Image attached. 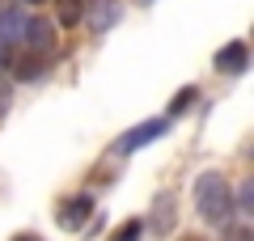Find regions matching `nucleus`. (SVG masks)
<instances>
[{"label": "nucleus", "instance_id": "obj_14", "mask_svg": "<svg viewBox=\"0 0 254 241\" xmlns=\"http://www.w3.org/2000/svg\"><path fill=\"white\" fill-rule=\"evenodd\" d=\"M225 241H254V229L250 224H233V229L225 233Z\"/></svg>", "mask_w": 254, "mask_h": 241}, {"label": "nucleus", "instance_id": "obj_12", "mask_svg": "<svg viewBox=\"0 0 254 241\" xmlns=\"http://www.w3.org/2000/svg\"><path fill=\"white\" fill-rule=\"evenodd\" d=\"M190 102H195V89H178V93H174V102H170V110H165V119L178 115V110H187Z\"/></svg>", "mask_w": 254, "mask_h": 241}, {"label": "nucleus", "instance_id": "obj_18", "mask_svg": "<svg viewBox=\"0 0 254 241\" xmlns=\"http://www.w3.org/2000/svg\"><path fill=\"white\" fill-rule=\"evenodd\" d=\"M182 241H203V237H182Z\"/></svg>", "mask_w": 254, "mask_h": 241}, {"label": "nucleus", "instance_id": "obj_4", "mask_svg": "<svg viewBox=\"0 0 254 241\" xmlns=\"http://www.w3.org/2000/svg\"><path fill=\"white\" fill-rule=\"evenodd\" d=\"M85 21H89V30L106 34L119 21V0H89V4H85Z\"/></svg>", "mask_w": 254, "mask_h": 241}, {"label": "nucleus", "instance_id": "obj_11", "mask_svg": "<svg viewBox=\"0 0 254 241\" xmlns=\"http://www.w3.org/2000/svg\"><path fill=\"white\" fill-rule=\"evenodd\" d=\"M9 106H13V80L0 72V123H4V115H9Z\"/></svg>", "mask_w": 254, "mask_h": 241}, {"label": "nucleus", "instance_id": "obj_15", "mask_svg": "<svg viewBox=\"0 0 254 241\" xmlns=\"http://www.w3.org/2000/svg\"><path fill=\"white\" fill-rule=\"evenodd\" d=\"M242 207H246V212L254 207V182H246V186H242Z\"/></svg>", "mask_w": 254, "mask_h": 241}, {"label": "nucleus", "instance_id": "obj_9", "mask_svg": "<svg viewBox=\"0 0 254 241\" xmlns=\"http://www.w3.org/2000/svg\"><path fill=\"white\" fill-rule=\"evenodd\" d=\"M21 30H26V17H17V13H0V43L21 38Z\"/></svg>", "mask_w": 254, "mask_h": 241}, {"label": "nucleus", "instance_id": "obj_13", "mask_svg": "<svg viewBox=\"0 0 254 241\" xmlns=\"http://www.w3.org/2000/svg\"><path fill=\"white\" fill-rule=\"evenodd\" d=\"M110 241H140V224H136V220H127V224H123V229H119Z\"/></svg>", "mask_w": 254, "mask_h": 241}, {"label": "nucleus", "instance_id": "obj_19", "mask_svg": "<svg viewBox=\"0 0 254 241\" xmlns=\"http://www.w3.org/2000/svg\"><path fill=\"white\" fill-rule=\"evenodd\" d=\"M26 4H43V0H26Z\"/></svg>", "mask_w": 254, "mask_h": 241}, {"label": "nucleus", "instance_id": "obj_5", "mask_svg": "<svg viewBox=\"0 0 254 241\" xmlns=\"http://www.w3.org/2000/svg\"><path fill=\"white\" fill-rule=\"evenodd\" d=\"M93 212V203H89V195H72V199H64L60 203V229H68V233H76L85 224V216Z\"/></svg>", "mask_w": 254, "mask_h": 241}, {"label": "nucleus", "instance_id": "obj_8", "mask_svg": "<svg viewBox=\"0 0 254 241\" xmlns=\"http://www.w3.org/2000/svg\"><path fill=\"white\" fill-rule=\"evenodd\" d=\"M55 21L60 26H81L85 21V0H55Z\"/></svg>", "mask_w": 254, "mask_h": 241}, {"label": "nucleus", "instance_id": "obj_1", "mask_svg": "<svg viewBox=\"0 0 254 241\" xmlns=\"http://www.w3.org/2000/svg\"><path fill=\"white\" fill-rule=\"evenodd\" d=\"M195 207H199V216L208 224H229V216H233V190H229L225 174L212 170L195 182Z\"/></svg>", "mask_w": 254, "mask_h": 241}, {"label": "nucleus", "instance_id": "obj_10", "mask_svg": "<svg viewBox=\"0 0 254 241\" xmlns=\"http://www.w3.org/2000/svg\"><path fill=\"white\" fill-rule=\"evenodd\" d=\"M13 72H17L21 80H38V76H43V55H30V60L13 63Z\"/></svg>", "mask_w": 254, "mask_h": 241}, {"label": "nucleus", "instance_id": "obj_3", "mask_svg": "<svg viewBox=\"0 0 254 241\" xmlns=\"http://www.w3.org/2000/svg\"><path fill=\"white\" fill-rule=\"evenodd\" d=\"M165 131H170V119H148V123H136L131 131H123V135L115 140V152H136V148H144V144L161 140Z\"/></svg>", "mask_w": 254, "mask_h": 241}, {"label": "nucleus", "instance_id": "obj_6", "mask_svg": "<svg viewBox=\"0 0 254 241\" xmlns=\"http://www.w3.org/2000/svg\"><path fill=\"white\" fill-rule=\"evenodd\" d=\"M246 63H250V47H246L242 38H237V43H229V47H220V55H216V68L229 72V76H242Z\"/></svg>", "mask_w": 254, "mask_h": 241}, {"label": "nucleus", "instance_id": "obj_7", "mask_svg": "<svg viewBox=\"0 0 254 241\" xmlns=\"http://www.w3.org/2000/svg\"><path fill=\"white\" fill-rule=\"evenodd\" d=\"M174 207H178V199H174V195H161L153 203V233H161V237H165V233L174 229Z\"/></svg>", "mask_w": 254, "mask_h": 241}, {"label": "nucleus", "instance_id": "obj_2", "mask_svg": "<svg viewBox=\"0 0 254 241\" xmlns=\"http://www.w3.org/2000/svg\"><path fill=\"white\" fill-rule=\"evenodd\" d=\"M21 43L30 47V55H51L55 47H60V34H55L51 17H26V30H21Z\"/></svg>", "mask_w": 254, "mask_h": 241}, {"label": "nucleus", "instance_id": "obj_17", "mask_svg": "<svg viewBox=\"0 0 254 241\" xmlns=\"http://www.w3.org/2000/svg\"><path fill=\"white\" fill-rule=\"evenodd\" d=\"M13 241H43V237H34V233H21V237H13Z\"/></svg>", "mask_w": 254, "mask_h": 241}, {"label": "nucleus", "instance_id": "obj_16", "mask_svg": "<svg viewBox=\"0 0 254 241\" xmlns=\"http://www.w3.org/2000/svg\"><path fill=\"white\" fill-rule=\"evenodd\" d=\"M4 63H9V43H0V72H4Z\"/></svg>", "mask_w": 254, "mask_h": 241}]
</instances>
